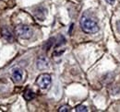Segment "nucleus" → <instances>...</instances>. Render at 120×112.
<instances>
[{
	"instance_id": "f8f14e48",
	"label": "nucleus",
	"mask_w": 120,
	"mask_h": 112,
	"mask_svg": "<svg viewBox=\"0 0 120 112\" xmlns=\"http://www.w3.org/2000/svg\"><path fill=\"white\" fill-rule=\"evenodd\" d=\"M117 28H118V29L120 30V21L119 22H117Z\"/></svg>"
},
{
	"instance_id": "f03ea898",
	"label": "nucleus",
	"mask_w": 120,
	"mask_h": 112,
	"mask_svg": "<svg viewBox=\"0 0 120 112\" xmlns=\"http://www.w3.org/2000/svg\"><path fill=\"white\" fill-rule=\"evenodd\" d=\"M15 34L22 40H29L32 37L33 31L30 26L19 24L15 28Z\"/></svg>"
},
{
	"instance_id": "9d476101",
	"label": "nucleus",
	"mask_w": 120,
	"mask_h": 112,
	"mask_svg": "<svg viewBox=\"0 0 120 112\" xmlns=\"http://www.w3.org/2000/svg\"><path fill=\"white\" fill-rule=\"evenodd\" d=\"M71 110V108L68 105H65V106H62L58 108V111L59 112H68Z\"/></svg>"
},
{
	"instance_id": "1a4fd4ad",
	"label": "nucleus",
	"mask_w": 120,
	"mask_h": 112,
	"mask_svg": "<svg viewBox=\"0 0 120 112\" xmlns=\"http://www.w3.org/2000/svg\"><path fill=\"white\" fill-rule=\"evenodd\" d=\"M76 111L78 112H87L88 111V108L83 106V105H79L78 107H76Z\"/></svg>"
},
{
	"instance_id": "7ed1b4c3",
	"label": "nucleus",
	"mask_w": 120,
	"mask_h": 112,
	"mask_svg": "<svg viewBox=\"0 0 120 112\" xmlns=\"http://www.w3.org/2000/svg\"><path fill=\"white\" fill-rule=\"evenodd\" d=\"M51 82H52L51 75L48 74H42L36 79V84L42 89L48 88L50 86V84H51Z\"/></svg>"
},
{
	"instance_id": "f257e3e1",
	"label": "nucleus",
	"mask_w": 120,
	"mask_h": 112,
	"mask_svg": "<svg viewBox=\"0 0 120 112\" xmlns=\"http://www.w3.org/2000/svg\"><path fill=\"white\" fill-rule=\"evenodd\" d=\"M81 29L88 34L96 33L99 30V25L95 19H93L89 15H83L79 21Z\"/></svg>"
},
{
	"instance_id": "39448f33",
	"label": "nucleus",
	"mask_w": 120,
	"mask_h": 112,
	"mask_svg": "<svg viewBox=\"0 0 120 112\" xmlns=\"http://www.w3.org/2000/svg\"><path fill=\"white\" fill-rule=\"evenodd\" d=\"M48 66H49V63L45 57L42 56L37 60V68L39 70H45Z\"/></svg>"
},
{
	"instance_id": "20e7f679",
	"label": "nucleus",
	"mask_w": 120,
	"mask_h": 112,
	"mask_svg": "<svg viewBox=\"0 0 120 112\" xmlns=\"http://www.w3.org/2000/svg\"><path fill=\"white\" fill-rule=\"evenodd\" d=\"M11 78H12L13 82H15V83L21 82V80L23 78V71L20 68H14L11 73Z\"/></svg>"
},
{
	"instance_id": "0eeeda50",
	"label": "nucleus",
	"mask_w": 120,
	"mask_h": 112,
	"mask_svg": "<svg viewBox=\"0 0 120 112\" xmlns=\"http://www.w3.org/2000/svg\"><path fill=\"white\" fill-rule=\"evenodd\" d=\"M34 98H35V94H34V92H32L30 89H27V90L24 92V98H25L27 101H30V100H32Z\"/></svg>"
},
{
	"instance_id": "6e6552de",
	"label": "nucleus",
	"mask_w": 120,
	"mask_h": 112,
	"mask_svg": "<svg viewBox=\"0 0 120 112\" xmlns=\"http://www.w3.org/2000/svg\"><path fill=\"white\" fill-rule=\"evenodd\" d=\"M43 9H44L43 7H39V8L36 9V11H35V13H34L35 17H36L38 19H40V20H43V19H44V18H43L41 15H43V16L45 18V14H46V10H45L44 12H42Z\"/></svg>"
},
{
	"instance_id": "9b49d317",
	"label": "nucleus",
	"mask_w": 120,
	"mask_h": 112,
	"mask_svg": "<svg viewBox=\"0 0 120 112\" xmlns=\"http://www.w3.org/2000/svg\"><path fill=\"white\" fill-rule=\"evenodd\" d=\"M105 1H106L108 4H111V5H113V4L115 3V1H116V0H105Z\"/></svg>"
},
{
	"instance_id": "423d86ee",
	"label": "nucleus",
	"mask_w": 120,
	"mask_h": 112,
	"mask_svg": "<svg viewBox=\"0 0 120 112\" xmlns=\"http://www.w3.org/2000/svg\"><path fill=\"white\" fill-rule=\"evenodd\" d=\"M1 33H2V37H3L5 40H7V41H8V42H12V41L14 40L12 32L9 30V28H8L7 27L2 28Z\"/></svg>"
}]
</instances>
